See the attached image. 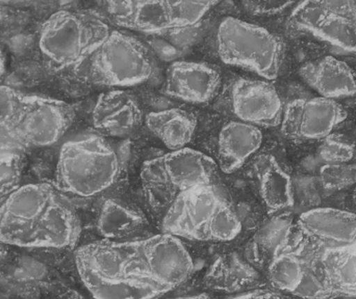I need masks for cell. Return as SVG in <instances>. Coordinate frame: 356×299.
I'll use <instances>...</instances> for the list:
<instances>
[{
  "label": "cell",
  "instance_id": "obj_23",
  "mask_svg": "<svg viewBox=\"0 0 356 299\" xmlns=\"http://www.w3.org/2000/svg\"><path fill=\"white\" fill-rule=\"evenodd\" d=\"M145 223V216L139 209L111 198L100 209L97 231L106 240L120 241L143 229Z\"/></svg>",
  "mask_w": 356,
  "mask_h": 299
},
{
  "label": "cell",
  "instance_id": "obj_28",
  "mask_svg": "<svg viewBox=\"0 0 356 299\" xmlns=\"http://www.w3.org/2000/svg\"><path fill=\"white\" fill-rule=\"evenodd\" d=\"M216 4H218V2L170 1L172 29L194 26Z\"/></svg>",
  "mask_w": 356,
  "mask_h": 299
},
{
  "label": "cell",
  "instance_id": "obj_22",
  "mask_svg": "<svg viewBox=\"0 0 356 299\" xmlns=\"http://www.w3.org/2000/svg\"><path fill=\"white\" fill-rule=\"evenodd\" d=\"M148 129L171 150L184 149L194 137L197 119L192 112L178 108L150 112L146 117Z\"/></svg>",
  "mask_w": 356,
  "mask_h": 299
},
{
  "label": "cell",
  "instance_id": "obj_18",
  "mask_svg": "<svg viewBox=\"0 0 356 299\" xmlns=\"http://www.w3.org/2000/svg\"><path fill=\"white\" fill-rule=\"evenodd\" d=\"M301 78L320 97L336 100L356 95V77L353 69L334 56L327 55L305 62L299 69Z\"/></svg>",
  "mask_w": 356,
  "mask_h": 299
},
{
  "label": "cell",
  "instance_id": "obj_34",
  "mask_svg": "<svg viewBox=\"0 0 356 299\" xmlns=\"http://www.w3.org/2000/svg\"><path fill=\"white\" fill-rule=\"evenodd\" d=\"M154 49L165 60H172L179 55V50L175 49L170 43L163 40L154 41Z\"/></svg>",
  "mask_w": 356,
  "mask_h": 299
},
{
  "label": "cell",
  "instance_id": "obj_30",
  "mask_svg": "<svg viewBox=\"0 0 356 299\" xmlns=\"http://www.w3.org/2000/svg\"><path fill=\"white\" fill-rule=\"evenodd\" d=\"M320 181L326 190L339 191L356 185V163L323 164L319 171Z\"/></svg>",
  "mask_w": 356,
  "mask_h": 299
},
{
  "label": "cell",
  "instance_id": "obj_14",
  "mask_svg": "<svg viewBox=\"0 0 356 299\" xmlns=\"http://www.w3.org/2000/svg\"><path fill=\"white\" fill-rule=\"evenodd\" d=\"M232 106L240 122L273 128L282 124L284 106L273 85L264 80L238 79L232 89Z\"/></svg>",
  "mask_w": 356,
  "mask_h": 299
},
{
  "label": "cell",
  "instance_id": "obj_15",
  "mask_svg": "<svg viewBox=\"0 0 356 299\" xmlns=\"http://www.w3.org/2000/svg\"><path fill=\"white\" fill-rule=\"evenodd\" d=\"M142 250L150 277L167 292L186 281L194 268L192 257L175 236L164 233L142 240Z\"/></svg>",
  "mask_w": 356,
  "mask_h": 299
},
{
  "label": "cell",
  "instance_id": "obj_1",
  "mask_svg": "<svg viewBox=\"0 0 356 299\" xmlns=\"http://www.w3.org/2000/svg\"><path fill=\"white\" fill-rule=\"evenodd\" d=\"M81 231L75 207L56 184L20 186L0 203V242L6 246L72 248Z\"/></svg>",
  "mask_w": 356,
  "mask_h": 299
},
{
  "label": "cell",
  "instance_id": "obj_13",
  "mask_svg": "<svg viewBox=\"0 0 356 299\" xmlns=\"http://www.w3.org/2000/svg\"><path fill=\"white\" fill-rule=\"evenodd\" d=\"M347 119L344 106L336 100L316 97L291 102L284 112L282 133L296 144L322 141Z\"/></svg>",
  "mask_w": 356,
  "mask_h": 299
},
{
  "label": "cell",
  "instance_id": "obj_33",
  "mask_svg": "<svg viewBox=\"0 0 356 299\" xmlns=\"http://www.w3.org/2000/svg\"><path fill=\"white\" fill-rule=\"evenodd\" d=\"M24 150L10 131L0 128V154H22Z\"/></svg>",
  "mask_w": 356,
  "mask_h": 299
},
{
  "label": "cell",
  "instance_id": "obj_20",
  "mask_svg": "<svg viewBox=\"0 0 356 299\" xmlns=\"http://www.w3.org/2000/svg\"><path fill=\"white\" fill-rule=\"evenodd\" d=\"M263 133L257 127L240 121L224 125L218 141V166L225 173L240 169L261 148Z\"/></svg>",
  "mask_w": 356,
  "mask_h": 299
},
{
  "label": "cell",
  "instance_id": "obj_29",
  "mask_svg": "<svg viewBox=\"0 0 356 299\" xmlns=\"http://www.w3.org/2000/svg\"><path fill=\"white\" fill-rule=\"evenodd\" d=\"M23 154H0V203L20 187Z\"/></svg>",
  "mask_w": 356,
  "mask_h": 299
},
{
  "label": "cell",
  "instance_id": "obj_7",
  "mask_svg": "<svg viewBox=\"0 0 356 299\" xmlns=\"http://www.w3.org/2000/svg\"><path fill=\"white\" fill-rule=\"evenodd\" d=\"M217 44L224 64L249 69L266 80L277 78L284 46L268 29L228 17L218 29Z\"/></svg>",
  "mask_w": 356,
  "mask_h": 299
},
{
  "label": "cell",
  "instance_id": "obj_32",
  "mask_svg": "<svg viewBox=\"0 0 356 299\" xmlns=\"http://www.w3.org/2000/svg\"><path fill=\"white\" fill-rule=\"evenodd\" d=\"M242 4L247 12L255 16H265V15L271 16V15L284 12L295 3L291 1H280V0H257V1H243Z\"/></svg>",
  "mask_w": 356,
  "mask_h": 299
},
{
  "label": "cell",
  "instance_id": "obj_3",
  "mask_svg": "<svg viewBox=\"0 0 356 299\" xmlns=\"http://www.w3.org/2000/svg\"><path fill=\"white\" fill-rule=\"evenodd\" d=\"M110 33L102 17L89 10L54 12L40 33V51L46 68L52 72L76 70Z\"/></svg>",
  "mask_w": 356,
  "mask_h": 299
},
{
  "label": "cell",
  "instance_id": "obj_27",
  "mask_svg": "<svg viewBox=\"0 0 356 299\" xmlns=\"http://www.w3.org/2000/svg\"><path fill=\"white\" fill-rule=\"evenodd\" d=\"M355 145L347 135L330 133L320 144V159L324 164H339L351 162L355 155Z\"/></svg>",
  "mask_w": 356,
  "mask_h": 299
},
{
  "label": "cell",
  "instance_id": "obj_38",
  "mask_svg": "<svg viewBox=\"0 0 356 299\" xmlns=\"http://www.w3.org/2000/svg\"><path fill=\"white\" fill-rule=\"evenodd\" d=\"M177 299H211L207 294H198V296H188V298H181Z\"/></svg>",
  "mask_w": 356,
  "mask_h": 299
},
{
  "label": "cell",
  "instance_id": "obj_8",
  "mask_svg": "<svg viewBox=\"0 0 356 299\" xmlns=\"http://www.w3.org/2000/svg\"><path fill=\"white\" fill-rule=\"evenodd\" d=\"M301 258L305 279L295 296L309 299L356 296V240L343 248Z\"/></svg>",
  "mask_w": 356,
  "mask_h": 299
},
{
  "label": "cell",
  "instance_id": "obj_9",
  "mask_svg": "<svg viewBox=\"0 0 356 299\" xmlns=\"http://www.w3.org/2000/svg\"><path fill=\"white\" fill-rule=\"evenodd\" d=\"M293 233L291 248L301 257L343 248L356 240V212L312 209L299 216Z\"/></svg>",
  "mask_w": 356,
  "mask_h": 299
},
{
  "label": "cell",
  "instance_id": "obj_41",
  "mask_svg": "<svg viewBox=\"0 0 356 299\" xmlns=\"http://www.w3.org/2000/svg\"><path fill=\"white\" fill-rule=\"evenodd\" d=\"M353 204H355V206L356 208V186H355V190H353Z\"/></svg>",
  "mask_w": 356,
  "mask_h": 299
},
{
  "label": "cell",
  "instance_id": "obj_24",
  "mask_svg": "<svg viewBox=\"0 0 356 299\" xmlns=\"http://www.w3.org/2000/svg\"><path fill=\"white\" fill-rule=\"evenodd\" d=\"M257 277V271L252 266L234 255H226L211 265L205 283L218 291L238 292L248 289Z\"/></svg>",
  "mask_w": 356,
  "mask_h": 299
},
{
  "label": "cell",
  "instance_id": "obj_11",
  "mask_svg": "<svg viewBox=\"0 0 356 299\" xmlns=\"http://www.w3.org/2000/svg\"><path fill=\"white\" fill-rule=\"evenodd\" d=\"M74 119V110L68 103L25 96L12 133L25 150L47 147L64 137Z\"/></svg>",
  "mask_w": 356,
  "mask_h": 299
},
{
  "label": "cell",
  "instance_id": "obj_21",
  "mask_svg": "<svg viewBox=\"0 0 356 299\" xmlns=\"http://www.w3.org/2000/svg\"><path fill=\"white\" fill-rule=\"evenodd\" d=\"M261 198L271 214L282 212L294 205L292 180L275 157L261 155L254 163Z\"/></svg>",
  "mask_w": 356,
  "mask_h": 299
},
{
  "label": "cell",
  "instance_id": "obj_12",
  "mask_svg": "<svg viewBox=\"0 0 356 299\" xmlns=\"http://www.w3.org/2000/svg\"><path fill=\"white\" fill-rule=\"evenodd\" d=\"M291 21L298 28L348 52H356V22L351 1L297 3Z\"/></svg>",
  "mask_w": 356,
  "mask_h": 299
},
{
  "label": "cell",
  "instance_id": "obj_40",
  "mask_svg": "<svg viewBox=\"0 0 356 299\" xmlns=\"http://www.w3.org/2000/svg\"><path fill=\"white\" fill-rule=\"evenodd\" d=\"M351 3H353V17H355L356 22V1H351Z\"/></svg>",
  "mask_w": 356,
  "mask_h": 299
},
{
  "label": "cell",
  "instance_id": "obj_16",
  "mask_svg": "<svg viewBox=\"0 0 356 299\" xmlns=\"http://www.w3.org/2000/svg\"><path fill=\"white\" fill-rule=\"evenodd\" d=\"M221 83V74L215 67L177 60L167 71L165 93L188 103H207L217 96Z\"/></svg>",
  "mask_w": 356,
  "mask_h": 299
},
{
  "label": "cell",
  "instance_id": "obj_35",
  "mask_svg": "<svg viewBox=\"0 0 356 299\" xmlns=\"http://www.w3.org/2000/svg\"><path fill=\"white\" fill-rule=\"evenodd\" d=\"M232 299H284L280 294L269 290H255Z\"/></svg>",
  "mask_w": 356,
  "mask_h": 299
},
{
  "label": "cell",
  "instance_id": "obj_10",
  "mask_svg": "<svg viewBox=\"0 0 356 299\" xmlns=\"http://www.w3.org/2000/svg\"><path fill=\"white\" fill-rule=\"evenodd\" d=\"M226 202L216 185L200 186L178 194L163 221V232L175 237L211 241L218 211Z\"/></svg>",
  "mask_w": 356,
  "mask_h": 299
},
{
  "label": "cell",
  "instance_id": "obj_39",
  "mask_svg": "<svg viewBox=\"0 0 356 299\" xmlns=\"http://www.w3.org/2000/svg\"><path fill=\"white\" fill-rule=\"evenodd\" d=\"M6 255V244H1L0 242V259L4 258V256Z\"/></svg>",
  "mask_w": 356,
  "mask_h": 299
},
{
  "label": "cell",
  "instance_id": "obj_5",
  "mask_svg": "<svg viewBox=\"0 0 356 299\" xmlns=\"http://www.w3.org/2000/svg\"><path fill=\"white\" fill-rule=\"evenodd\" d=\"M154 70L150 50L136 37L114 31L75 71L92 85L125 87L145 83Z\"/></svg>",
  "mask_w": 356,
  "mask_h": 299
},
{
  "label": "cell",
  "instance_id": "obj_4",
  "mask_svg": "<svg viewBox=\"0 0 356 299\" xmlns=\"http://www.w3.org/2000/svg\"><path fill=\"white\" fill-rule=\"evenodd\" d=\"M121 166L118 153L102 137L69 142L60 149L54 184L65 194L91 198L116 182Z\"/></svg>",
  "mask_w": 356,
  "mask_h": 299
},
{
  "label": "cell",
  "instance_id": "obj_31",
  "mask_svg": "<svg viewBox=\"0 0 356 299\" xmlns=\"http://www.w3.org/2000/svg\"><path fill=\"white\" fill-rule=\"evenodd\" d=\"M25 96L12 87L0 85V128L12 133Z\"/></svg>",
  "mask_w": 356,
  "mask_h": 299
},
{
  "label": "cell",
  "instance_id": "obj_37",
  "mask_svg": "<svg viewBox=\"0 0 356 299\" xmlns=\"http://www.w3.org/2000/svg\"><path fill=\"white\" fill-rule=\"evenodd\" d=\"M63 299H86L83 298L81 294L77 293L76 291H73V290H70V291L67 292L65 294L64 298Z\"/></svg>",
  "mask_w": 356,
  "mask_h": 299
},
{
  "label": "cell",
  "instance_id": "obj_36",
  "mask_svg": "<svg viewBox=\"0 0 356 299\" xmlns=\"http://www.w3.org/2000/svg\"><path fill=\"white\" fill-rule=\"evenodd\" d=\"M4 72H6V55H4L2 50L0 49V83H1L2 78H3Z\"/></svg>",
  "mask_w": 356,
  "mask_h": 299
},
{
  "label": "cell",
  "instance_id": "obj_25",
  "mask_svg": "<svg viewBox=\"0 0 356 299\" xmlns=\"http://www.w3.org/2000/svg\"><path fill=\"white\" fill-rule=\"evenodd\" d=\"M305 262L299 255L282 250L270 263V282L280 291L296 294L305 279Z\"/></svg>",
  "mask_w": 356,
  "mask_h": 299
},
{
  "label": "cell",
  "instance_id": "obj_2",
  "mask_svg": "<svg viewBox=\"0 0 356 299\" xmlns=\"http://www.w3.org/2000/svg\"><path fill=\"white\" fill-rule=\"evenodd\" d=\"M75 264L95 299H154L167 293L150 277L142 241L86 244L75 252Z\"/></svg>",
  "mask_w": 356,
  "mask_h": 299
},
{
  "label": "cell",
  "instance_id": "obj_17",
  "mask_svg": "<svg viewBox=\"0 0 356 299\" xmlns=\"http://www.w3.org/2000/svg\"><path fill=\"white\" fill-rule=\"evenodd\" d=\"M92 121L94 128L104 137L124 139L139 130L143 112L133 94L113 91L99 96Z\"/></svg>",
  "mask_w": 356,
  "mask_h": 299
},
{
  "label": "cell",
  "instance_id": "obj_19",
  "mask_svg": "<svg viewBox=\"0 0 356 299\" xmlns=\"http://www.w3.org/2000/svg\"><path fill=\"white\" fill-rule=\"evenodd\" d=\"M111 21L140 33L159 35L172 29L170 1H110L104 3Z\"/></svg>",
  "mask_w": 356,
  "mask_h": 299
},
{
  "label": "cell",
  "instance_id": "obj_26",
  "mask_svg": "<svg viewBox=\"0 0 356 299\" xmlns=\"http://www.w3.org/2000/svg\"><path fill=\"white\" fill-rule=\"evenodd\" d=\"M293 225L292 219L286 214L273 217L271 221L265 223L255 236V246L261 253L271 255L272 260L286 244Z\"/></svg>",
  "mask_w": 356,
  "mask_h": 299
},
{
  "label": "cell",
  "instance_id": "obj_6",
  "mask_svg": "<svg viewBox=\"0 0 356 299\" xmlns=\"http://www.w3.org/2000/svg\"><path fill=\"white\" fill-rule=\"evenodd\" d=\"M218 167L203 153L184 148L146 161L142 166V184L152 206H170L181 192L215 185Z\"/></svg>",
  "mask_w": 356,
  "mask_h": 299
}]
</instances>
